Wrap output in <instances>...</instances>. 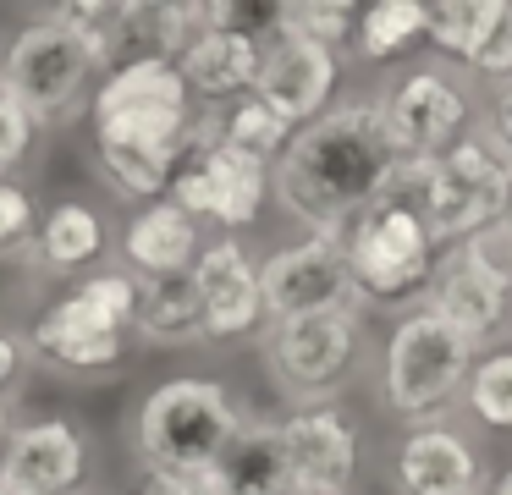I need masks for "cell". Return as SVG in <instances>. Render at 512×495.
I'll list each match as a JSON object with an SVG mask.
<instances>
[{"mask_svg": "<svg viewBox=\"0 0 512 495\" xmlns=\"http://www.w3.org/2000/svg\"><path fill=\"white\" fill-rule=\"evenodd\" d=\"M23 369H28L23 336L0 325V402H12V396H17V380H23Z\"/></svg>", "mask_w": 512, "mask_h": 495, "instance_id": "34", "label": "cell"}, {"mask_svg": "<svg viewBox=\"0 0 512 495\" xmlns=\"http://www.w3.org/2000/svg\"><path fill=\"white\" fill-rule=\"evenodd\" d=\"M34 149H39V121L28 116L17 99L0 94V182H12V176L34 160Z\"/></svg>", "mask_w": 512, "mask_h": 495, "instance_id": "31", "label": "cell"}, {"mask_svg": "<svg viewBox=\"0 0 512 495\" xmlns=\"http://www.w3.org/2000/svg\"><path fill=\"white\" fill-rule=\"evenodd\" d=\"M485 495H512V468H507V473H496V479L485 484Z\"/></svg>", "mask_w": 512, "mask_h": 495, "instance_id": "37", "label": "cell"}, {"mask_svg": "<svg viewBox=\"0 0 512 495\" xmlns=\"http://www.w3.org/2000/svg\"><path fill=\"white\" fill-rule=\"evenodd\" d=\"M166 198L199 226H215V237H243V231L259 226V215L270 204V165L210 143V149H193L171 171Z\"/></svg>", "mask_w": 512, "mask_h": 495, "instance_id": "10", "label": "cell"}, {"mask_svg": "<svg viewBox=\"0 0 512 495\" xmlns=\"http://www.w3.org/2000/svg\"><path fill=\"white\" fill-rule=\"evenodd\" d=\"M133 495H171V490H166V484H155V479H144V484H138Z\"/></svg>", "mask_w": 512, "mask_h": 495, "instance_id": "38", "label": "cell"}, {"mask_svg": "<svg viewBox=\"0 0 512 495\" xmlns=\"http://www.w3.org/2000/svg\"><path fill=\"white\" fill-rule=\"evenodd\" d=\"M479 347L463 341L452 325L430 314V308H402L391 325L386 347H380V374H375V396L397 424L424 429V424H446L452 407L463 402V380L474 369Z\"/></svg>", "mask_w": 512, "mask_h": 495, "instance_id": "4", "label": "cell"}, {"mask_svg": "<svg viewBox=\"0 0 512 495\" xmlns=\"http://www.w3.org/2000/svg\"><path fill=\"white\" fill-rule=\"evenodd\" d=\"M100 77L105 72H100V61H94V50L56 17V11L23 22L12 39L0 44V94L17 99V105L39 121V132L72 127V121L89 110Z\"/></svg>", "mask_w": 512, "mask_h": 495, "instance_id": "5", "label": "cell"}, {"mask_svg": "<svg viewBox=\"0 0 512 495\" xmlns=\"http://www.w3.org/2000/svg\"><path fill=\"white\" fill-rule=\"evenodd\" d=\"M463 407L479 418L485 429H512V347H490L474 358L463 380Z\"/></svg>", "mask_w": 512, "mask_h": 495, "instance_id": "27", "label": "cell"}, {"mask_svg": "<svg viewBox=\"0 0 512 495\" xmlns=\"http://www.w3.org/2000/svg\"><path fill=\"white\" fill-rule=\"evenodd\" d=\"M347 55L325 50V44H309L298 33H270L259 44V77H254V99L265 110H276L292 132L309 127L314 116L336 105V88H342Z\"/></svg>", "mask_w": 512, "mask_h": 495, "instance_id": "15", "label": "cell"}, {"mask_svg": "<svg viewBox=\"0 0 512 495\" xmlns=\"http://www.w3.org/2000/svg\"><path fill=\"white\" fill-rule=\"evenodd\" d=\"M259 297H265V325L298 314H342V308L364 314L347 253L331 237H303L287 242V248H270L259 259Z\"/></svg>", "mask_w": 512, "mask_h": 495, "instance_id": "12", "label": "cell"}, {"mask_svg": "<svg viewBox=\"0 0 512 495\" xmlns=\"http://www.w3.org/2000/svg\"><path fill=\"white\" fill-rule=\"evenodd\" d=\"M353 22L358 6H347V0H281L276 6V33H298L336 55H347V44H353Z\"/></svg>", "mask_w": 512, "mask_h": 495, "instance_id": "28", "label": "cell"}, {"mask_svg": "<svg viewBox=\"0 0 512 495\" xmlns=\"http://www.w3.org/2000/svg\"><path fill=\"white\" fill-rule=\"evenodd\" d=\"M17 264H23V259H0V275H6V270H17Z\"/></svg>", "mask_w": 512, "mask_h": 495, "instance_id": "39", "label": "cell"}, {"mask_svg": "<svg viewBox=\"0 0 512 495\" xmlns=\"http://www.w3.org/2000/svg\"><path fill=\"white\" fill-rule=\"evenodd\" d=\"M424 22H430V6H424V0H375V6L358 11L353 44H347V50L364 66H386L424 39Z\"/></svg>", "mask_w": 512, "mask_h": 495, "instance_id": "23", "label": "cell"}, {"mask_svg": "<svg viewBox=\"0 0 512 495\" xmlns=\"http://www.w3.org/2000/svg\"><path fill=\"white\" fill-rule=\"evenodd\" d=\"M419 308H430L441 325H452L474 347L496 341L512 319V253L496 242V231H479V237L446 248L435 259Z\"/></svg>", "mask_w": 512, "mask_h": 495, "instance_id": "7", "label": "cell"}, {"mask_svg": "<svg viewBox=\"0 0 512 495\" xmlns=\"http://www.w3.org/2000/svg\"><path fill=\"white\" fill-rule=\"evenodd\" d=\"M111 248V220L89 198H56L50 209H39V226L28 237V264L39 275H89L105 264Z\"/></svg>", "mask_w": 512, "mask_h": 495, "instance_id": "19", "label": "cell"}, {"mask_svg": "<svg viewBox=\"0 0 512 495\" xmlns=\"http://www.w3.org/2000/svg\"><path fill=\"white\" fill-rule=\"evenodd\" d=\"M380 121L397 160H435L474 132V99L452 66H413L380 94Z\"/></svg>", "mask_w": 512, "mask_h": 495, "instance_id": "9", "label": "cell"}, {"mask_svg": "<svg viewBox=\"0 0 512 495\" xmlns=\"http://www.w3.org/2000/svg\"><path fill=\"white\" fill-rule=\"evenodd\" d=\"M72 297H83V303H89L100 319H111L116 330H127V336H133V314H138V281L122 270V264H100V270L78 275V281H72Z\"/></svg>", "mask_w": 512, "mask_h": 495, "instance_id": "29", "label": "cell"}, {"mask_svg": "<svg viewBox=\"0 0 512 495\" xmlns=\"http://www.w3.org/2000/svg\"><path fill=\"white\" fill-rule=\"evenodd\" d=\"M490 231H496V242H501V248L512 253V193H507V209H501V220H496V226H490Z\"/></svg>", "mask_w": 512, "mask_h": 495, "instance_id": "36", "label": "cell"}, {"mask_svg": "<svg viewBox=\"0 0 512 495\" xmlns=\"http://www.w3.org/2000/svg\"><path fill=\"white\" fill-rule=\"evenodd\" d=\"M199 248H204V226L193 215H182L171 198L138 204L133 215H127V226L116 231V264H122L133 281H160V275L193 270Z\"/></svg>", "mask_w": 512, "mask_h": 495, "instance_id": "18", "label": "cell"}, {"mask_svg": "<svg viewBox=\"0 0 512 495\" xmlns=\"http://www.w3.org/2000/svg\"><path fill=\"white\" fill-rule=\"evenodd\" d=\"M243 402L226 391L221 380L204 374H171L144 402L133 407V457L144 479L155 484H182L215 468L221 446L243 424Z\"/></svg>", "mask_w": 512, "mask_h": 495, "instance_id": "3", "label": "cell"}, {"mask_svg": "<svg viewBox=\"0 0 512 495\" xmlns=\"http://www.w3.org/2000/svg\"><path fill=\"white\" fill-rule=\"evenodd\" d=\"M512 193V165L490 149L479 132L452 143L446 154L430 160V193H424V220H430L435 248H457V242L479 237L501 220Z\"/></svg>", "mask_w": 512, "mask_h": 495, "instance_id": "8", "label": "cell"}, {"mask_svg": "<svg viewBox=\"0 0 512 495\" xmlns=\"http://www.w3.org/2000/svg\"><path fill=\"white\" fill-rule=\"evenodd\" d=\"M479 138L490 143V149L501 154V160L512 165V77L490 94V105H485V127H479Z\"/></svg>", "mask_w": 512, "mask_h": 495, "instance_id": "33", "label": "cell"}, {"mask_svg": "<svg viewBox=\"0 0 512 495\" xmlns=\"http://www.w3.org/2000/svg\"><path fill=\"white\" fill-rule=\"evenodd\" d=\"M397 171V149L380 121V94H342L325 116L292 132L281 160L270 165V204L298 220L303 237H331L375 204L380 182Z\"/></svg>", "mask_w": 512, "mask_h": 495, "instance_id": "1", "label": "cell"}, {"mask_svg": "<svg viewBox=\"0 0 512 495\" xmlns=\"http://www.w3.org/2000/svg\"><path fill=\"white\" fill-rule=\"evenodd\" d=\"M424 193H430V160H397V171L380 182L375 204L342 231V253L364 314L369 308H402L430 286L441 248H435L430 220H424Z\"/></svg>", "mask_w": 512, "mask_h": 495, "instance_id": "2", "label": "cell"}, {"mask_svg": "<svg viewBox=\"0 0 512 495\" xmlns=\"http://www.w3.org/2000/svg\"><path fill=\"white\" fill-rule=\"evenodd\" d=\"M39 226V198L28 182H0V259H28V237Z\"/></svg>", "mask_w": 512, "mask_h": 495, "instance_id": "30", "label": "cell"}, {"mask_svg": "<svg viewBox=\"0 0 512 495\" xmlns=\"http://www.w3.org/2000/svg\"><path fill=\"white\" fill-rule=\"evenodd\" d=\"M463 72L490 77V83H507V77H512V0H501L496 28H490V33H485V44H479V50L468 55Z\"/></svg>", "mask_w": 512, "mask_h": 495, "instance_id": "32", "label": "cell"}, {"mask_svg": "<svg viewBox=\"0 0 512 495\" xmlns=\"http://www.w3.org/2000/svg\"><path fill=\"white\" fill-rule=\"evenodd\" d=\"M133 347H204V308L193 292V275H160L138 281V314H133Z\"/></svg>", "mask_w": 512, "mask_h": 495, "instance_id": "22", "label": "cell"}, {"mask_svg": "<svg viewBox=\"0 0 512 495\" xmlns=\"http://www.w3.org/2000/svg\"><path fill=\"white\" fill-rule=\"evenodd\" d=\"M193 292L204 308V341H254L265 336V297H259V259L243 237H204L193 259Z\"/></svg>", "mask_w": 512, "mask_h": 495, "instance_id": "16", "label": "cell"}, {"mask_svg": "<svg viewBox=\"0 0 512 495\" xmlns=\"http://www.w3.org/2000/svg\"><path fill=\"white\" fill-rule=\"evenodd\" d=\"M391 484H397V495H485L490 468L463 429L424 424V429H402L397 435Z\"/></svg>", "mask_w": 512, "mask_h": 495, "instance_id": "17", "label": "cell"}, {"mask_svg": "<svg viewBox=\"0 0 512 495\" xmlns=\"http://www.w3.org/2000/svg\"><path fill=\"white\" fill-rule=\"evenodd\" d=\"M171 171H177V160H166V154H138V149H94V176L105 182V193L122 198V204H155V198H166L171 187Z\"/></svg>", "mask_w": 512, "mask_h": 495, "instance_id": "25", "label": "cell"}, {"mask_svg": "<svg viewBox=\"0 0 512 495\" xmlns=\"http://www.w3.org/2000/svg\"><path fill=\"white\" fill-rule=\"evenodd\" d=\"M215 143L232 154H243V160H259V165H276L281 149L292 143V127L276 116V110H265L254 94L237 99V105L215 110Z\"/></svg>", "mask_w": 512, "mask_h": 495, "instance_id": "24", "label": "cell"}, {"mask_svg": "<svg viewBox=\"0 0 512 495\" xmlns=\"http://www.w3.org/2000/svg\"><path fill=\"white\" fill-rule=\"evenodd\" d=\"M204 479H210V495H292L276 418H243Z\"/></svg>", "mask_w": 512, "mask_h": 495, "instance_id": "21", "label": "cell"}, {"mask_svg": "<svg viewBox=\"0 0 512 495\" xmlns=\"http://www.w3.org/2000/svg\"><path fill=\"white\" fill-rule=\"evenodd\" d=\"M177 72H182V83H188V94L199 110H226V105L254 94L259 39L226 33V28H204V33H193L188 50L177 55Z\"/></svg>", "mask_w": 512, "mask_h": 495, "instance_id": "20", "label": "cell"}, {"mask_svg": "<svg viewBox=\"0 0 512 495\" xmlns=\"http://www.w3.org/2000/svg\"><path fill=\"white\" fill-rule=\"evenodd\" d=\"M17 336H23V352L34 363H45L50 374H78V380L111 374L133 358V336L116 330L111 319H100L83 297H72V286L50 303H39V314Z\"/></svg>", "mask_w": 512, "mask_h": 495, "instance_id": "14", "label": "cell"}, {"mask_svg": "<svg viewBox=\"0 0 512 495\" xmlns=\"http://www.w3.org/2000/svg\"><path fill=\"white\" fill-rule=\"evenodd\" d=\"M94 429L72 413L23 418L0 457V495H89Z\"/></svg>", "mask_w": 512, "mask_h": 495, "instance_id": "11", "label": "cell"}, {"mask_svg": "<svg viewBox=\"0 0 512 495\" xmlns=\"http://www.w3.org/2000/svg\"><path fill=\"white\" fill-rule=\"evenodd\" d=\"M281 457L292 473V495H353L358 462H364V435L342 402L320 407H287L276 418Z\"/></svg>", "mask_w": 512, "mask_h": 495, "instance_id": "13", "label": "cell"}, {"mask_svg": "<svg viewBox=\"0 0 512 495\" xmlns=\"http://www.w3.org/2000/svg\"><path fill=\"white\" fill-rule=\"evenodd\" d=\"M369 352V330L358 308L342 314H298V319H276L259 336V358L265 374L292 407H320L353 385L358 363Z\"/></svg>", "mask_w": 512, "mask_h": 495, "instance_id": "6", "label": "cell"}, {"mask_svg": "<svg viewBox=\"0 0 512 495\" xmlns=\"http://www.w3.org/2000/svg\"><path fill=\"white\" fill-rule=\"evenodd\" d=\"M12 429H17V407L0 402V457H6V446H12Z\"/></svg>", "mask_w": 512, "mask_h": 495, "instance_id": "35", "label": "cell"}, {"mask_svg": "<svg viewBox=\"0 0 512 495\" xmlns=\"http://www.w3.org/2000/svg\"><path fill=\"white\" fill-rule=\"evenodd\" d=\"M501 0H435L430 22H424V39L446 55V61L468 66V55L485 44V33L496 28Z\"/></svg>", "mask_w": 512, "mask_h": 495, "instance_id": "26", "label": "cell"}]
</instances>
